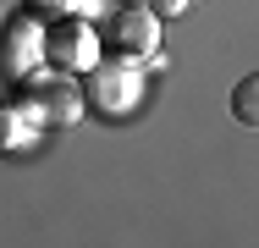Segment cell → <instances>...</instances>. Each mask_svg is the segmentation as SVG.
<instances>
[{
  "label": "cell",
  "instance_id": "9",
  "mask_svg": "<svg viewBox=\"0 0 259 248\" xmlns=\"http://www.w3.org/2000/svg\"><path fill=\"white\" fill-rule=\"evenodd\" d=\"M144 6L155 11L160 22H165V17H182V11H188V0H144Z\"/></svg>",
  "mask_w": 259,
  "mask_h": 248
},
{
  "label": "cell",
  "instance_id": "4",
  "mask_svg": "<svg viewBox=\"0 0 259 248\" xmlns=\"http://www.w3.org/2000/svg\"><path fill=\"white\" fill-rule=\"evenodd\" d=\"M39 66H50V55H45V22H39L33 11H22V17H11V22L0 28V72H6L11 83H22V77H33Z\"/></svg>",
  "mask_w": 259,
  "mask_h": 248
},
{
  "label": "cell",
  "instance_id": "2",
  "mask_svg": "<svg viewBox=\"0 0 259 248\" xmlns=\"http://www.w3.org/2000/svg\"><path fill=\"white\" fill-rule=\"evenodd\" d=\"M22 99L45 116V127H72L89 110V99L77 89V72H61V66H39L33 77H22Z\"/></svg>",
  "mask_w": 259,
  "mask_h": 248
},
{
  "label": "cell",
  "instance_id": "5",
  "mask_svg": "<svg viewBox=\"0 0 259 248\" xmlns=\"http://www.w3.org/2000/svg\"><path fill=\"white\" fill-rule=\"evenodd\" d=\"M105 45L116 50V55H133V61H144L149 50H160V17L144 6V0H121L110 17H105Z\"/></svg>",
  "mask_w": 259,
  "mask_h": 248
},
{
  "label": "cell",
  "instance_id": "6",
  "mask_svg": "<svg viewBox=\"0 0 259 248\" xmlns=\"http://www.w3.org/2000/svg\"><path fill=\"white\" fill-rule=\"evenodd\" d=\"M45 138V116L28 99H0V154H28Z\"/></svg>",
  "mask_w": 259,
  "mask_h": 248
},
{
  "label": "cell",
  "instance_id": "3",
  "mask_svg": "<svg viewBox=\"0 0 259 248\" xmlns=\"http://www.w3.org/2000/svg\"><path fill=\"white\" fill-rule=\"evenodd\" d=\"M100 28H94V17H83V11H72V17H55L50 28H45V55H50V66L61 72H89L94 61H100Z\"/></svg>",
  "mask_w": 259,
  "mask_h": 248
},
{
  "label": "cell",
  "instance_id": "7",
  "mask_svg": "<svg viewBox=\"0 0 259 248\" xmlns=\"http://www.w3.org/2000/svg\"><path fill=\"white\" fill-rule=\"evenodd\" d=\"M232 116L243 127H259V72H248L237 89H232Z\"/></svg>",
  "mask_w": 259,
  "mask_h": 248
},
{
  "label": "cell",
  "instance_id": "8",
  "mask_svg": "<svg viewBox=\"0 0 259 248\" xmlns=\"http://www.w3.org/2000/svg\"><path fill=\"white\" fill-rule=\"evenodd\" d=\"M33 6V17H72L77 11V0H28Z\"/></svg>",
  "mask_w": 259,
  "mask_h": 248
},
{
  "label": "cell",
  "instance_id": "1",
  "mask_svg": "<svg viewBox=\"0 0 259 248\" xmlns=\"http://www.w3.org/2000/svg\"><path fill=\"white\" fill-rule=\"evenodd\" d=\"M89 105L100 110V116H133L138 105H144V66L133 61V55H116V61H94L89 66Z\"/></svg>",
  "mask_w": 259,
  "mask_h": 248
}]
</instances>
